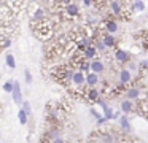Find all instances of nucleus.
Masks as SVG:
<instances>
[{"label":"nucleus","instance_id":"obj_1","mask_svg":"<svg viewBox=\"0 0 148 143\" xmlns=\"http://www.w3.org/2000/svg\"><path fill=\"white\" fill-rule=\"evenodd\" d=\"M11 95H13V102L18 105L23 103V92H21V84L19 81H13V91H11Z\"/></svg>","mask_w":148,"mask_h":143},{"label":"nucleus","instance_id":"obj_2","mask_svg":"<svg viewBox=\"0 0 148 143\" xmlns=\"http://www.w3.org/2000/svg\"><path fill=\"white\" fill-rule=\"evenodd\" d=\"M84 78H86V75H84L81 70H77V72H73V75H72V83L81 88L83 84H86V83H84Z\"/></svg>","mask_w":148,"mask_h":143},{"label":"nucleus","instance_id":"obj_3","mask_svg":"<svg viewBox=\"0 0 148 143\" xmlns=\"http://www.w3.org/2000/svg\"><path fill=\"white\" fill-rule=\"evenodd\" d=\"M84 83H86L88 86H96L97 83H99V75L97 73H94V72H88L86 73V78H84Z\"/></svg>","mask_w":148,"mask_h":143},{"label":"nucleus","instance_id":"obj_4","mask_svg":"<svg viewBox=\"0 0 148 143\" xmlns=\"http://www.w3.org/2000/svg\"><path fill=\"white\" fill-rule=\"evenodd\" d=\"M89 68H91V72H94V73H102L103 72V68H105V65L102 64V60H96L94 59L92 62H89Z\"/></svg>","mask_w":148,"mask_h":143},{"label":"nucleus","instance_id":"obj_5","mask_svg":"<svg viewBox=\"0 0 148 143\" xmlns=\"http://www.w3.org/2000/svg\"><path fill=\"white\" fill-rule=\"evenodd\" d=\"M140 97V89L138 88H131L126 91V99L127 100H137Z\"/></svg>","mask_w":148,"mask_h":143},{"label":"nucleus","instance_id":"obj_6","mask_svg":"<svg viewBox=\"0 0 148 143\" xmlns=\"http://www.w3.org/2000/svg\"><path fill=\"white\" fill-rule=\"evenodd\" d=\"M115 59L118 60L119 64H123V62H127V59H129V56H127V51H124V49H116V51H115Z\"/></svg>","mask_w":148,"mask_h":143},{"label":"nucleus","instance_id":"obj_7","mask_svg":"<svg viewBox=\"0 0 148 143\" xmlns=\"http://www.w3.org/2000/svg\"><path fill=\"white\" fill-rule=\"evenodd\" d=\"M131 79H132V75H131V72H129L127 68H124V70H121V72H119V83L127 84Z\"/></svg>","mask_w":148,"mask_h":143},{"label":"nucleus","instance_id":"obj_8","mask_svg":"<svg viewBox=\"0 0 148 143\" xmlns=\"http://www.w3.org/2000/svg\"><path fill=\"white\" fill-rule=\"evenodd\" d=\"M96 53H97V51H96V48H94V46H91V44H89V46H86V48L83 49V56H84V59H88V60H89V59H94Z\"/></svg>","mask_w":148,"mask_h":143},{"label":"nucleus","instance_id":"obj_9","mask_svg":"<svg viewBox=\"0 0 148 143\" xmlns=\"http://www.w3.org/2000/svg\"><path fill=\"white\" fill-rule=\"evenodd\" d=\"M65 13H67L69 16H77L78 14V5L77 3H67L65 5Z\"/></svg>","mask_w":148,"mask_h":143},{"label":"nucleus","instance_id":"obj_10","mask_svg":"<svg viewBox=\"0 0 148 143\" xmlns=\"http://www.w3.org/2000/svg\"><path fill=\"white\" fill-rule=\"evenodd\" d=\"M119 126H121V129L124 130V132H129V130H131V122H129V119H127L126 114L119 118Z\"/></svg>","mask_w":148,"mask_h":143},{"label":"nucleus","instance_id":"obj_11","mask_svg":"<svg viewBox=\"0 0 148 143\" xmlns=\"http://www.w3.org/2000/svg\"><path fill=\"white\" fill-rule=\"evenodd\" d=\"M102 41L105 43L107 48H113V46H115V37H113L112 34H108V35H105V37H102Z\"/></svg>","mask_w":148,"mask_h":143},{"label":"nucleus","instance_id":"obj_12","mask_svg":"<svg viewBox=\"0 0 148 143\" xmlns=\"http://www.w3.org/2000/svg\"><path fill=\"white\" fill-rule=\"evenodd\" d=\"M86 99L89 102H96L97 99H99V91H97V89H89V91H88V94H86Z\"/></svg>","mask_w":148,"mask_h":143},{"label":"nucleus","instance_id":"obj_13","mask_svg":"<svg viewBox=\"0 0 148 143\" xmlns=\"http://www.w3.org/2000/svg\"><path fill=\"white\" fill-rule=\"evenodd\" d=\"M131 110H132V100H127V99H126V100H123L121 102V111H123V113L127 114Z\"/></svg>","mask_w":148,"mask_h":143},{"label":"nucleus","instance_id":"obj_14","mask_svg":"<svg viewBox=\"0 0 148 143\" xmlns=\"http://www.w3.org/2000/svg\"><path fill=\"white\" fill-rule=\"evenodd\" d=\"M105 27H107V30H108V34L113 35L116 30H118V22H116V21H107Z\"/></svg>","mask_w":148,"mask_h":143},{"label":"nucleus","instance_id":"obj_15","mask_svg":"<svg viewBox=\"0 0 148 143\" xmlns=\"http://www.w3.org/2000/svg\"><path fill=\"white\" fill-rule=\"evenodd\" d=\"M5 62H7V65L10 67V68H14L16 67V59H14L13 54H7V57H5Z\"/></svg>","mask_w":148,"mask_h":143},{"label":"nucleus","instance_id":"obj_16","mask_svg":"<svg viewBox=\"0 0 148 143\" xmlns=\"http://www.w3.org/2000/svg\"><path fill=\"white\" fill-rule=\"evenodd\" d=\"M18 118H19V122L23 124V126H26V124H27V119H29V116L26 114V111H24L23 108L18 111Z\"/></svg>","mask_w":148,"mask_h":143},{"label":"nucleus","instance_id":"obj_17","mask_svg":"<svg viewBox=\"0 0 148 143\" xmlns=\"http://www.w3.org/2000/svg\"><path fill=\"white\" fill-rule=\"evenodd\" d=\"M110 8H112V11L115 13V14H121V6H119V3L116 2V0L110 2Z\"/></svg>","mask_w":148,"mask_h":143},{"label":"nucleus","instance_id":"obj_18","mask_svg":"<svg viewBox=\"0 0 148 143\" xmlns=\"http://www.w3.org/2000/svg\"><path fill=\"white\" fill-rule=\"evenodd\" d=\"M134 10L135 11H143L145 10V3H143V0H134Z\"/></svg>","mask_w":148,"mask_h":143},{"label":"nucleus","instance_id":"obj_19","mask_svg":"<svg viewBox=\"0 0 148 143\" xmlns=\"http://www.w3.org/2000/svg\"><path fill=\"white\" fill-rule=\"evenodd\" d=\"M94 48H96V51H97V53H103V51L107 49L105 43H103L102 40H97V41H96V44H94Z\"/></svg>","mask_w":148,"mask_h":143},{"label":"nucleus","instance_id":"obj_20","mask_svg":"<svg viewBox=\"0 0 148 143\" xmlns=\"http://www.w3.org/2000/svg\"><path fill=\"white\" fill-rule=\"evenodd\" d=\"M21 105H23V110L26 111V114L29 116V114L32 113V108H30V103H29L27 100H23V103H21Z\"/></svg>","mask_w":148,"mask_h":143},{"label":"nucleus","instance_id":"obj_21","mask_svg":"<svg viewBox=\"0 0 148 143\" xmlns=\"http://www.w3.org/2000/svg\"><path fill=\"white\" fill-rule=\"evenodd\" d=\"M24 76H26V83L30 84V83H32V73H30L29 68H24Z\"/></svg>","mask_w":148,"mask_h":143},{"label":"nucleus","instance_id":"obj_22","mask_svg":"<svg viewBox=\"0 0 148 143\" xmlns=\"http://www.w3.org/2000/svg\"><path fill=\"white\" fill-rule=\"evenodd\" d=\"M2 89H3L5 92H11V91H13V81H11V79H10V81H7Z\"/></svg>","mask_w":148,"mask_h":143},{"label":"nucleus","instance_id":"obj_23","mask_svg":"<svg viewBox=\"0 0 148 143\" xmlns=\"http://www.w3.org/2000/svg\"><path fill=\"white\" fill-rule=\"evenodd\" d=\"M34 18H35V19H42L43 18V10H37V11H35V14H34Z\"/></svg>","mask_w":148,"mask_h":143},{"label":"nucleus","instance_id":"obj_24","mask_svg":"<svg viewBox=\"0 0 148 143\" xmlns=\"http://www.w3.org/2000/svg\"><path fill=\"white\" fill-rule=\"evenodd\" d=\"M51 143H65V142H64V138H61V137H56V138L51 140Z\"/></svg>","mask_w":148,"mask_h":143},{"label":"nucleus","instance_id":"obj_25","mask_svg":"<svg viewBox=\"0 0 148 143\" xmlns=\"http://www.w3.org/2000/svg\"><path fill=\"white\" fill-rule=\"evenodd\" d=\"M131 70H137V65H135L134 62H131V64H129V72H131Z\"/></svg>","mask_w":148,"mask_h":143},{"label":"nucleus","instance_id":"obj_26","mask_svg":"<svg viewBox=\"0 0 148 143\" xmlns=\"http://www.w3.org/2000/svg\"><path fill=\"white\" fill-rule=\"evenodd\" d=\"M83 2H84V5H86V6H89L91 3H92V0H83Z\"/></svg>","mask_w":148,"mask_h":143},{"label":"nucleus","instance_id":"obj_27","mask_svg":"<svg viewBox=\"0 0 148 143\" xmlns=\"http://www.w3.org/2000/svg\"><path fill=\"white\" fill-rule=\"evenodd\" d=\"M142 65L147 67V68H148V59H147V60H143V62H142Z\"/></svg>","mask_w":148,"mask_h":143},{"label":"nucleus","instance_id":"obj_28","mask_svg":"<svg viewBox=\"0 0 148 143\" xmlns=\"http://www.w3.org/2000/svg\"><path fill=\"white\" fill-rule=\"evenodd\" d=\"M59 2H61V3H65V5H67V3H70V0H59Z\"/></svg>","mask_w":148,"mask_h":143},{"label":"nucleus","instance_id":"obj_29","mask_svg":"<svg viewBox=\"0 0 148 143\" xmlns=\"http://www.w3.org/2000/svg\"><path fill=\"white\" fill-rule=\"evenodd\" d=\"M0 110H2V107H0Z\"/></svg>","mask_w":148,"mask_h":143}]
</instances>
